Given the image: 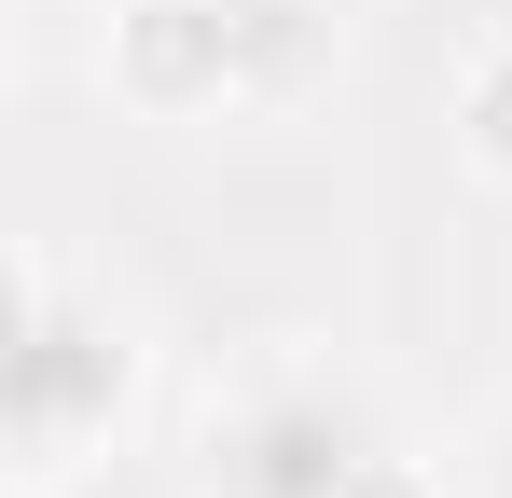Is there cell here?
Wrapping results in <instances>:
<instances>
[{
  "mask_svg": "<svg viewBox=\"0 0 512 498\" xmlns=\"http://www.w3.org/2000/svg\"><path fill=\"white\" fill-rule=\"evenodd\" d=\"M125 402V332H84L56 291L28 305V346H14V443H28V471H70V443H84V415Z\"/></svg>",
  "mask_w": 512,
  "mask_h": 498,
  "instance_id": "7a4b0ae2",
  "label": "cell"
},
{
  "mask_svg": "<svg viewBox=\"0 0 512 498\" xmlns=\"http://www.w3.org/2000/svg\"><path fill=\"white\" fill-rule=\"evenodd\" d=\"M499 498H512V429H499Z\"/></svg>",
  "mask_w": 512,
  "mask_h": 498,
  "instance_id": "5b68a950",
  "label": "cell"
},
{
  "mask_svg": "<svg viewBox=\"0 0 512 498\" xmlns=\"http://www.w3.org/2000/svg\"><path fill=\"white\" fill-rule=\"evenodd\" d=\"M360 485H388V457L319 388H263L250 415L208 429V498H360Z\"/></svg>",
  "mask_w": 512,
  "mask_h": 498,
  "instance_id": "6da1fadb",
  "label": "cell"
},
{
  "mask_svg": "<svg viewBox=\"0 0 512 498\" xmlns=\"http://www.w3.org/2000/svg\"><path fill=\"white\" fill-rule=\"evenodd\" d=\"M471 153H485V166H512V56L471 83Z\"/></svg>",
  "mask_w": 512,
  "mask_h": 498,
  "instance_id": "277c9868",
  "label": "cell"
},
{
  "mask_svg": "<svg viewBox=\"0 0 512 498\" xmlns=\"http://www.w3.org/2000/svg\"><path fill=\"white\" fill-rule=\"evenodd\" d=\"M222 42H236V97H305L346 42V0H222Z\"/></svg>",
  "mask_w": 512,
  "mask_h": 498,
  "instance_id": "3957f363",
  "label": "cell"
}]
</instances>
